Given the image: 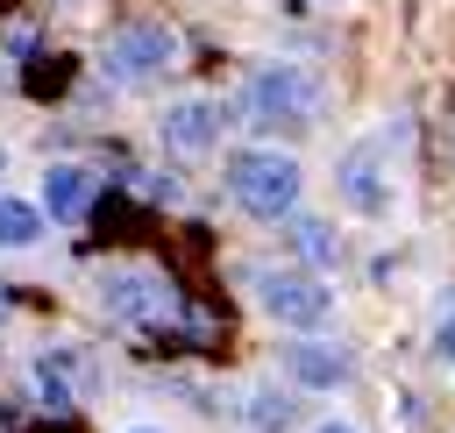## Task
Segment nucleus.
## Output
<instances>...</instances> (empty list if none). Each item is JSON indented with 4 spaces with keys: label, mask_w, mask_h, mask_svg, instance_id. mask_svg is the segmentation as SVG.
I'll return each mask as SVG.
<instances>
[{
    "label": "nucleus",
    "mask_w": 455,
    "mask_h": 433,
    "mask_svg": "<svg viewBox=\"0 0 455 433\" xmlns=\"http://www.w3.org/2000/svg\"><path fill=\"white\" fill-rule=\"evenodd\" d=\"M284 362H291V376H306V383H341V376H348V362L327 355V348H291Z\"/></svg>",
    "instance_id": "10"
},
{
    "label": "nucleus",
    "mask_w": 455,
    "mask_h": 433,
    "mask_svg": "<svg viewBox=\"0 0 455 433\" xmlns=\"http://www.w3.org/2000/svg\"><path fill=\"white\" fill-rule=\"evenodd\" d=\"M228 192H235L256 220H277V213L299 206V163L277 156V149H249V156L228 163Z\"/></svg>",
    "instance_id": "1"
},
{
    "label": "nucleus",
    "mask_w": 455,
    "mask_h": 433,
    "mask_svg": "<svg viewBox=\"0 0 455 433\" xmlns=\"http://www.w3.org/2000/svg\"><path fill=\"white\" fill-rule=\"evenodd\" d=\"M36 376H43V398H50V405H64V398L78 390V383H71V376H78V355H43V362H36Z\"/></svg>",
    "instance_id": "13"
},
{
    "label": "nucleus",
    "mask_w": 455,
    "mask_h": 433,
    "mask_svg": "<svg viewBox=\"0 0 455 433\" xmlns=\"http://www.w3.org/2000/svg\"><path fill=\"white\" fill-rule=\"evenodd\" d=\"M256 291H263V305H270L284 327H320V319H327V291H320L313 277H299V270H270Z\"/></svg>",
    "instance_id": "3"
},
{
    "label": "nucleus",
    "mask_w": 455,
    "mask_h": 433,
    "mask_svg": "<svg viewBox=\"0 0 455 433\" xmlns=\"http://www.w3.org/2000/svg\"><path fill=\"white\" fill-rule=\"evenodd\" d=\"M164 284L156 277H135V270H121V277H107V312H121V319H164Z\"/></svg>",
    "instance_id": "5"
},
{
    "label": "nucleus",
    "mask_w": 455,
    "mask_h": 433,
    "mask_svg": "<svg viewBox=\"0 0 455 433\" xmlns=\"http://www.w3.org/2000/svg\"><path fill=\"white\" fill-rule=\"evenodd\" d=\"M256 426H291V398H256Z\"/></svg>",
    "instance_id": "16"
},
{
    "label": "nucleus",
    "mask_w": 455,
    "mask_h": 433,
    "mask_svg": "<svg viewBox=\"0 0 455 433\" xmlns=\"http://www.w3.org/2000/svg\"><path fill=\"white\" fill-rule=\"evenodd\" d=\"M185 341H192V348H220V341H228V312H213L206 298H192V305H185Z\"/></svg>",
    "instance_id": "9"
},
{
    "label": "nucleus",
    "mask_w": 455,
    "mask_h": 433,
    "mask_svg": "<svg viewBox=\"0 0 455 433\" xmlns=\"http://www.w3.org/2000/svg\"><path fill=\"white\" fill-rule=\"evenodd\" d=\"M0 305H7V291H0Z\"/></svg>",
    "instance_id": "19"
},
{
    "label": "nucleus",
    "mask_w": 455,
    "mask_h": 433,
    "mask_svg": "<svg viewBox=\"0 0 455 433\" xmlns=\"http://www.w3.org/2000/svg\"><path fill=\"white\" fill-rule=\"evenodd\" d=\"M21 85H28V99H50V92H64V85H71V64H64V57H28Z\"/></svg>",
    "instance_id": "11"
},
{
    "label": "nucleus",
    "mask_w": 455,
    "mask_h": 433,
    "mask_svg": "<svg viewBox=\"0 0 455 433\" xmlns=\"http://www.w3.org/2000/svg\"><path fill=\"white\" fill-rule=\"evenodd\" d=\"M43 199H50V220H78V213L92 206V177L64 163V170H50V177H43Z\"/></svg>",
    "instance_id": "6"
},
{
    "label": "nucleus",
    "mask_w": 455,
    "mask_h": 433,
    "mask_svg": "<svg viewBox=\"0 0 455 433\" xmlns=\"http://www.w3.org/2000/svg\"><path fill=\"white\" fill-rule=\"evenodd\" d=\"M36 234H43V213L21 206V199H0V241L21 248V241H36Z\"/></svg>",
    "instance_id": "12"
},
{
    "label": "nucleus",
    "mask_w": 455,
    "mask_h": 433,
    "mask_svg": "<svg viewBox=\"0 0 455 433\" xmlns=\"http://www.w3.org/2000/svg\"><path fill=\"white\" fill-rule=\"evenodd\" d=\"M164 142H171V149H206V142H213V106H199V99L171 106V114H164Z\"/></svg>",
    "instance_id": "7"
},
{
    "label": "nucleus",
    "mask_w": 455,
    "mask_h": 433,
    "mask_svg": "<svg viewBox=\"0 0 455 433\" xmlns=\"http://www.w3.org/2000/svg\"><path fill=\"white\" fill-rule=\"evenodd\" d=\"M100 234H107V241H142V234H149V220H142V206L107 199V206H100Z\"/></svg>",
    "instance_id": "8"
},
{
    "label": "nucleus",
    "mask_w": 455,
    "mask_h": 433,
    "mask_svg": "<svg viewBox=\"0 0 455 433\" xmlns=\"http://www.w3.org/2000/svg\"><path fill=\"white\" fill-rule=\"evenodd\" d=\"M249 114L270 128H306L313 121V78L306 71H263L249 85Z\"/></svg>",
    "instance_id": "2"
},
{
    "label": "nucleus",
    "mask_w": 455,
    "mask_h": 433,
    "mask_svg": "<svg viewBox=\"0 0 455 433\" xmlns=\"http://www.w3.org/2000/svg\"><path fill=\"white\" fill-rule=\"evenodd\" d=\"M341 185H348V199H355V206H377V199H384V192H377V177H370V149H355V156L341 163Z\"/></svg>",
    "instance_id": "14"
},
{
    "label": "nucleus",
    "mask_w": 455,
    "mask_h": 433,
    "mask_svg": "<svg viewBox=\"0 0 455 433\" xmlns=\"http://www.w3.org/2000/svg\"><path fill=\"white\" fill-rule=\"evenodd\" d=\"M441 355L455 362V298H448V312H441Z\"/></svg>",
    "instance_id": "17"
},
{
    "label": "nucleus",
    "mask_w": 455,
    "mask_h": 433,
    "mask_svg": "<svg viewBox=\"0 0 455 433\" xmlns=\"http://www.w3.org/2000/svg\"><path fill=\"white\" fill-rule=\"evenodd\" d=\"M320 433H348V426H320Z\"/></svg>",
    "instance_id": "18"
},
{
    "label": "nucleus",
    "mask_w": 455,
    "mask_h": 433,
    "mask_svg": "<svg viewBox=\"0 0 455 433\" xmlns=\"http://www.w3.org/2000/svg\"><path fill=\"white\" fill-rule=\"evenodd\" d=\"M171 64V35L164 28H121L114 43H107V71L114 78H149V71H164Z\"/></svg>",
    "instance_id": "4"
},
{
    "label": "nucleus",
    "mask_w": 455,
    "mask_h": 433,
    "mask_svg": "<svg viewBox=\"0 0 455 433\" xmlns=\"http://www.w3.org/2000/svg\"><path fill=\"white\" fill-rule=\"evenodd\" d=\"M291 241H299L313 263H327V256H334V234H327L320 220H291Z\"/></svg>",
    "instance_id": "15"
}]
</instances>
